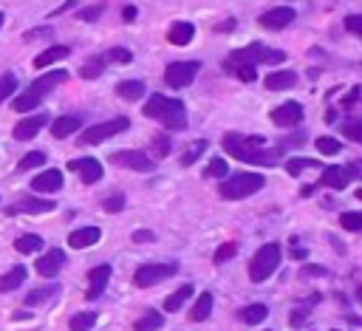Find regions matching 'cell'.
Returning a JSON list of instances; mask_svg holds the SVG:
<instances>
[{
	"mask_svg": "<svg viewBox=\"0 0 362 331\" xmlns=\"http://www.w3.org/2000/svg\"><path fill=\"white\" fill-rule=\"evenodd\" d=\"M221 147L226 150V156L238 158V161H249L257 167H274L283 158L280 147H269L260 136H246V133H223Z\"/></svg>",
	"mask_w": 362,
	"mask_h": 331,
	"instance_id": "obj_1",
	"label": "cell"
},
{
	"mask_svg": "<svg viewBox=\"0 0 362 331\" xmlns=\"http://www.w3.org/2000/svg\"><path fill=\"white\" fill-rule=\"evenodd\" d=\"M141 113L147 119H156L161 122L167 130H184L187 127V110H184V102L181 99H170L164 93H150Z\"/></svg>",
	"mask_w": 362,
	"mask_h": 331,
	"instance_id": "obj_2",
	"label": "cell"
},
{
	"mask_svg": "<svg viewBox=\"0 0 362 331\" xmlns=\"http://www.w3.org/2000/svg\"><path fill=\"white\" fill-rule=\"evenodd\" d=\"M62 82H68V71L65 68H57V71H48L45 76H40V79H34L20 96H14V102H11V108L17 110V113H28V110H34L40 102H42V96L45 93H51L57 85H62Z\"/></svg>",
	"mask_w": 362,
	"mask_h": 331,
	"instance_id": "obj_3",
	"label": "cell"
},
{
	"mask_svg": "<svg viewBox=\"0 0 362 331\" xmlns=\"http://www.w3.org/2000/svg\"><path fill=\"white\" fill-rule=\"evenodd\" d=\"M263 184H266V178L260 173H232L221 181L218 195L223 201H240V198H249L257 190H263Z\"/></svg>",
	"mask_w": 362,
	"mask_h": 331,
	"instance_id": "obj_4",
	"label": "cell"
},
{
	"mask_svg": "<svg viewBox=\"0 0 362 331\" xmlns=\"http://www.w3.org/2000/svg\"><path fill=\"white\" fill-rule=\"evenodd\" d=\"M280 257H283V252L277 243H263L249 260V280L263 283L266 277H272V272L280 266Z\"/></svg>",
	"mask_w": 362,
	"mask_h": 331,
	"instance_id": "obj_5",
	"label": "cell"
},
{
	"mask_svg": "<svg viewBox=\"0 0 362 331\" xmlns=\"http://www.w3.org/2000/svg\"><path fill=\"white\" fill-rule=\"evenodd\" d=\"M130 127V119L127 116H116V119H107V122H99V124H93V127H85L82 133H79V144L82 147H88V144H99V141H105V139H110V136H119V133H124Z\"/></svg>",
	"mask_w": 362,
	"mask_h": 331,
	"instance_id": "obj_6",
	"label": "cell"
},
{
	"mask_svg": "<svg viewBox=\"0 0 362 331\" xmlns=\"http://www.w3.org/2000/svg\"><path fill=\"white\" fill-rule=\"evenodd\" d=\"M198 71H201V62H195V59L170 62V65L164 68V82H167L173 91H181V88H187V85H192V82H195Z\"/></svg>",
	"mask_w": 362,
	"mask_h": 331,
	"instance_id": "obj_7",
	"label": "cell"
},
{
	"mask_svg": "<svg viewBox=\"0 0 362 331\" xmlns=\"http://www.w3.org/2000/svg\"><path fill=\"white\" fill-rule=\"evenodd\" d=\"M175 272H178L175 263H141V266L136 269V274H133V283H136L139 289H150V286H156V283L173 277Z\"/></svg>",
	"mask_w": 362,
	"mask_h": 331,
	"instance_id": "obj_8",
	"label": "cell"
},
{
	"mask_svg": "<svg viewBox=\"0 0 362 331\" xmlns=\"http://www.w3.org/2000/svg\"><path fill=\"white\" fill-rule=\"evenodd\" d=\"M110 164L116 167H127V170H139V173H150L156 167V161L144 153V150H116L107 156Z\"/></svg>",
	"mask_w": 362,
	"mask_h": 331,
	"instance_id": "obj_9",
	"label": "cell"
},
{
	"mask_svg": "<svg viewBox=\"0 0 362 331\" xmlns=\"http://www.w3.org/2000/svg\"><path fill=\"white\" fill-rule=\"evenodd\" d=\"M57 204L51 201V198H40V195H23V198H17L14 204H8L6 207V215H20V212H25V215H42V212H51Z\"/></svg>",
	"mask_w": 362,
	"mask_h": 331,
	"instance_id": "obj_10",
	"label": "cell"
},
{
	"mask_svg": "<svg viewBox=\"0 0 362 331\" xmlns=\"http://www.w3.org/2000/svg\"><path fill=\"white\" fill-rule=\"evenodd\" d=\"M45 124H48V113H34V116L20 119V122L14 124V130H11V136H14L17 141H28V139H34Z\"/></svg>",
	"mask_w": 362,
	"mask_h": 331,
	"instance_id": "obj_11",
	"label": "cell"
},
{
	"mask_svg": "<svg viewBox=\"0 0 362 331\" xmlns=\"http://www.w3.org/2000/svg\"><path fill=\"white\" fill-rule=\"evenodd\" d=\"M68 170L76 173L85 184L102 181V164H99L96 158H90V156H85V158H71V161H68Z\"/></svg>",
	"mask_w": 362,
	"mask_h": 331,
	"instance_id": "obj_12",
	"label": "cell"
},
{
	"mask_svg": "<svg viewBox=\"0 0 362 331\" xmlns=\"http://www.w3.org/2000/svg\"><path fill=\"white\" fill-rule=\"evenodd\" d=\"M110 263H99V266H93L90 272H88V291H85V300H99L102 297V291H105V286H107V280H110Z\"/></svg>",
	"mask_w": 362,
	"mask_h": 331,
	"instance_id": "obj_13",
	"label": "cell"
},
{
	"mask_svg": "<svg viewBox=\"0 0 362 331\" xmlns=\"http://www.w3.org/2000/svg\"><path fill=\"white\" fill-rule=\"evenodd\" d=\"M272 122L277 127H294L303 122V105L300 102H283L272 110Z\"/></svg>",
	"mask_w": 362,
	"mask_h": 331,
	"instance_id": "obj_14",
	"label": "cell"
},
{
	"mask_svg": "<svg viewBox=\"0 0 362 331\" xmlns=\"http://www.w3.org/2000/svg\"><path fill=\"white\" fill-rule=\"evenodd\" d=\"M62 266H65V252H62V249H48V252L40 255L37 263H34V269H37L40 277H54V274H59Z\"/></svg>",
	"mask_w": 362,
	"mask_h": 331,
	"instance_id": "obj_15",
	"label": "cell"
},
{
	"mask_svg": "<svg viewBox=\"0 0 362 331\" xmlns=\"http://www.w3.org/2000/svg\"><path fill=\"white\" fill-rule=\"evenodd\" d=\"M294 20V8H288V6H277V8H269L266 14H260V25L263 28H272V31H280V28H286L288 23Z\"/></svg>",
	"mask_w": 362,
	"mask_h": 331,
	"instance_id": "obj_16",
	"label": "cell"
},
{
	"mask_svg": "<svg viewBox=\"0 0 362 331\" xmlns=\"http://www.w3.org/2000/svg\"><path fill=\"white\" fill-rule=\"evenodd\" d=\"M31 190H37V192H57V190H62V170L48 167L45 173H37L31 178Z\"/></svg>",
	"mask_w": 362,
	"mask_h": 331,
	"instance_id": "obj_17",
	"label": "cell"
},
{
	"mask_svg": "<svg viewBox=\"0 0 362 331\" xmlns=\"http://www.w3.org/2000/svg\"><path fill=\"white\" fill-rule=\"evenodd\" d=\"M192 37H195V25L189 20H175L167 28V42L170 45H189Z\"/></svg>",
	"mask_w": 362,
	"mask_h": 331,
	"instance_id": "obj_18",
	"label": "cell"
},
{
	"mask_svg": "<svg viewBox=\"0 0 362 331\" xmlns=\"http://www.w3.org/2000/svg\"><path fill=\"white\" fill-rule=\"evenodd\" d=\"M99 238H102V229L99 226H82V229H74L68 235V246L71 249H85V246L99 243Z\"/></svg>",
	"mask_w": 362,
	"mask_h": 331,
	"instance_id": "obj_19",
	"label": "cell"
},
{
	"mask_svg": "<svg viewBox=\"0 0 362 331\" xmlns=\"http://www.w3.org/2000/svg\"><path fill=\"white\" fill-rule=\"evenodd\" d=\"M348 181H351V175H348V170L345 167H325L322 170V175H320V181H317V187H331V190H342V187H348Z\"/></svg>",
	"mask_w": 362,
	"mask_h": 331,
	"instance_id": "obj_20",
	"label": "cell"
},
{
	"mask_svg": "<svg viewBox=\"0 0 362 331\" xmlns=\"http://www.w3.org/2000/svg\"><path fill=\"white\" fill-rule=\"evenodd\" d=\"M68 54H71L68 45H51V48H45V51L37 54L34 68H48V65H54V62H59V59H68Z\"/></svg>",
	"mask_w": 362,
	"mask_h": 331,
	"instance_id": "obj_21",
	"label": "cell"
},
{
	"mask_svg": "<svg viewBox=\"0 0 362 331\" xmlns=\"http://www.w3.org/2000/svg\"><path fill=\"white\" fill-rule=\"evenodd\" d=\"M223 71L232 74V76H238L240 82H255V76H257L255 65H249V62H238V59H232V57L223 59Z\"/></svg>",
	"mask_w": 362,
	"mask_h": 331,
	"instance_id": "obj_22",
	"label": "cell"
},
{
	"mask_svg": "<svg viewBox=\"0 0 362 331\" xmlns=\"http://www.w3.org/2000/svg\"><path fill=\"white\" fill-rule=\"evenodd\" d=\"M263 85H266L269 91H288V88L297 85V74H294V71H274V74H269V76L263 79Z\"/></svg>",
	"mask_w": 362,
	"mask_h": 331,
	"instance_id": "obj_23",
	"label": "cell"
},
{
	"mask_svg": "<svg viewBox=\"0 0 362 331\" xmlns=\"http://www.w3.org/2000/svg\"><path fill=\"white\" fill-rule=\"evenodd\" d=\"M79 127H82V122H79L76 116H59V119L51 122V136H54V139H68V136H74Z\"/></svg>",
	"mask_w": 362,
	"mask_h": 331,
	"instance_id": "obj_24",
	"label": "cell"
},
{
	"mask_svg": "<svg viewBox=\"0 0 362 331\" xmlns=\"http://www.w3.org/2000/svg\"><path fill=\"white\" fill-rule=\"evenodd\" d=\"M59 294V286L57 283H48V286H40V289H31L25 294V306L34 308V306H42V303H51L54 297Z\"/></svg>",
	"mask_w": 362,
	"mask_h": 331,
	"instance_id": "obj_25",
	"label": "cell"
},
{
	"mask_svg": "<svg viewBox=\"0 0 362 331\" xmlns=\"http://www.w3.org/2000/svg\"><path fill=\"white\" fill-rule=\"evenodd\" d=\"M144 82L141 79H124V82H119L116 85V96H122V99H127V102H136V99H141L144 96Z\"/></svg>",
	"mask_w": 362,
	"mask_h": 331,
	"instance_id": "obj_26",
	"label": "cell"
},
{
	"mask_svg": "<svg viewBox=\"0 0 362 331\" xmlns=\"http://www.w3.org/2000/svg\"><path fill=\"white\" fill-rule=\"evenodd\" d=\"M164 325V314L156 311V308H147L136 323H133V331H158Z\"/></svg>",
	"mask_w": 362,
	"mask_h": 331,
	"instance_id": "obj_27",
	"label": "cell"
},
{
	"mask_svg": "<svg viewBox=\"0 0 362 331\" xmlns=\"http://www.w3.org/2000/svg\"><path fill=\"white\" fill-rule=\"evenodd\" d=\"M266 317H269V308H266L263 303H252V306H243V308L238 311V320H240V323H246V325L263 323Z\"/></svg>",
	"mask_w": 362,
	"mask_h": 331,
	"instance_id": "obj_28",
	"label": "cell"
},
{
	"mask_svg": "<svg viewBox=\"0 0 362 331\" xmlns=\"http://www.w3.org/2000/svg\"><path fill=\"white\" fill-rule=\"evenodd\" d=\"M25 266H14V269H8L3 277H0V294H6V291H14V289H20L23 286V280H25Z\"/></svg>",
	"mask_w": 362,
	"mask_h": 331,
	"instance_id": "obj_29",
	"label": "cell"
},
{
	"mask_svg": "<svg viewBox=\"0 0 362 331\" xmlns=\"http://www.w3.org/2000/svg\"><path fill=\"white\" fill-rule=\"evenodd\" d=\"M209 147V141L206 139H195L192 144H187V150L181 153V167H192L201 156H204V150Z\"/></svg>",
	"mask_w": 362,
	"mask_h": 331,
	"instance_id": "obj_30",
	"label": "cell"
},
{
	"mask_svg": "<svg viewBox=\"0 0 362 331\" xmlns=\"http://www.w3.org/2000/svg\"><path fill=\"white\" fill-rule=\"evenodd\" d=\"M14 249H17L20 255H34V252L42 249V238L34 235V232H25V235H20V238L14 240Z\"/></svg>",
	"mask_w": 362,
	"mask_h": 331,
	"instance_id": "obj_31",
	"label": "cell"
},
{
	"mask_svg": "<svg viewBox=\"0 0 362 331\" xmlns=\"http://www.w3.org/2000/svg\"><path fill=\"white\" fill-rule=\"evenodd\" d=\"M105 65H107V59L96 54V57H90V59L79 68V76H82V79H99V76L105 74Z\"/></svg>",
	"mask_w": 362,
	"mask_h": 331,
	"instance_id": "obj_32",
	"label": "cell"
},
{
	"mask_svg": "<svg viewBox=\"0 0 362 331\" xmlns=\"http://www.w3.org/2000/svg\"><path fill=\"white\" fill-rule=\"evenodd\" d=\"M189 297H192V286H189V283H184L181 289H175V291L164 300V311H178Z\"/></svg>",
	"mask_w": 362,
	"mask_h": 331,
	"instance_id": "obj_33",
	"label": "cell"
},
{
	"mask_svg": "<svg viewBox=\"0 0 362 331\" xmlns=\"http://www.w3.org/2000/svg\"><path fill=\"white\" fill-rule=\"evenodd\" d=\"M209 314H212V294L204 291V294L195 300V306H192V311H189V320H192V323H201V320H206Z\"/></svg>",
	"mask_w": 362,
	"mask_h": 331,
	"instance_id": "obj_34",
	"label": "cell"
},
{
	"mask_svg": "<svg viewBox=\"0 0 362 331\" xmlns=\"http://www.w3.org/2000/svg\"><path fill=\"white\" fill-rule=\"evenodd\" d=\"M96 320H99L96 311H79V314H74V317L68 320V328H71V331H90V328L96 325Z\"/></svg>",
	"mask_w": 362,
	"mask_h": 331,
	"instance_id": "obj_35",
	"label": "cell"
},
{
	"mask_svg": "<svg viewBox=\"0 0 362 331\" xmlns=\"http://www.w3.org/2000/svg\"><path fill=\"white\" fill-rule=\"evenodd\" d=\"M226 173H229V164L221 156H212L209 164L204 167V178H226Z\"/></svg>",
	"mask_w": 362,
	"mask_h": 331,
	"instance_id": "obj_36",
	"label": "cell"
},
{
	"mask_svg": "<svg viewBox=\"0 0 362 331\" xmlns=\"http://www.w3.org/2000/svg\"><path fill=\"white\" fill-rule=\"evenodd\" d=\"M40 164H45V150H31V153H25V156L20 158V164H17V173L34 170V167H40Z\"/></svg>",
	"mask_w": 362,
	"mask_h": 331,
	"instance_id": "obj_37",
	"label": "cell"
},
{
	"mask_svg": "<svg viewBox=\"0 0 362 331\" xmlns=\"http://www.w3.org/2000/svg\"><path fill=\"white\" fill-rule=\"evenodd\" d=\"M308 167H320V161H317V158H300V156L286 161V173H288V175H300V173L308 170Z\"/></svg>",
	"mask_w": 362,
	"mask_h": 331,
	"instance_id": "obj_38",
	"label": "cell"
},
{
	"mask_svg": "<svg viewBox=\"0 0 362 331\" xmlns=\"http://www.w3.org/2000/svg\"><path fill=\"white\" fill-rule=\"evenodd\" d=\"M314 303H320V294H314V297H308V303H305V306H300V308H294V311L288 314V325H294V328H300V325L305 323V317H308V306H314Z\"/></svg>",
	"mask_w": 362,
	"mask_h": 331,
	"instance_id": "obj_39",
	"label": "cell"
},
{
	"mask_svg": "<svg viewBox=\"0 0 362 331\" xmlns=\"http://www.w3.org/2000/svg\"><path fill=\"white\" fill-rule=\"evenodd\" d=\"M105 59H107V62H116V65H130V62H133V51L116 45V48H110V51L105 54Z\"/></svg>",
	"mask_w": 362,
	"mask_h": 331,
	"instance_id": "obj_40",
	"label": "cell"
},
{
	"mask_svg": "<svg viewBox=\"0 0 362 331\" xmlns=\"http://www.w3.org/2000/svg\"><path fill=\"white\" fill-rule=\"evenodd\" d=\"M317 150H320L322 156H337V153L342 150V144H339V139H334V136H317Z\"/></svg>",
	"mask_w": 362,
	"mask_h": 331,
	"instance_id": "obj_41",
	"label": "cell"
},
{
	"mask_svg": "<svg viewBox=\"0 0 362 331\" xmlns=\"http://www.w3.org/2000/svg\"><path fill=\"white\" fill-rule=\"evenodd\" d=\"M339 226L348 232H359L362 229V212H342L339 215Z\"/></svg>",
	"mask_w": 362,
	"mask_h": 331,
	"instance_id": "obj_42",
	"label": "cell"
},
{
	"mask_svg": "<svg viewBox=\"0 0 362 331\" xmlns=\"http://www.w3.org/2000/svg\"><path fill=\"white\" fill-rule=\"evenodd\" d=\"M235 255H238V243H235V240H229V243H221V246L215 249V257H212V260L221 266V263H226V260H229V257H235Z\"/></svg>",
	"mask_w": 362,
	"mask_h": 331,
	"instance_id": "obj_43",
	"label": "cell"
},
{
	"mask_svg": "<svg viewBox=\"0 0 362 331\" xmlns=\"http://www.w3.org/2000/svg\"><path fill=\"white\" fill-rule=\"evenodd\" d=\"M14 91H17V76L8 71V74H3V76H0V102H6Z\"/></svg>",
	"mask_w": 362,
	"mask_h": 331,
	"instance_id": "obj_44",
	"label": "cell"
},
{
	"mask_svg": "<svg viewBox=\"0 0 362 331\" xmlns=\"http://www.w3.org/2000/svg\"><path fill=\"white\" fill-rule=\"evenodd\" d=\"M150 147H153V156H156V158H167V153H170V139H167L164 133H161V136H153Z\"/></svg>",
	"mask_w": 362,
	"mask_h": 331,
	"instance_id": "obj_45",
	"label": "cell"
},
{
	"mask_svg": "<svg viewBox=\"0 0 362 331\" xmlns=\"http://www.w3.org/2000/svg\"><path fill=\"white\" fill-rule=\"evenodd\" d=\"M102 209H105V212H122V209H124V195H122V192H110V195L102 201Z\"/></svg>",
	"mask_w": 362,
	"mask_h": 331,
	"instance_id": "obj_46",
	"label": "cell"
},
{
	"mask_svg": "<svg viewBox=\"0 0 362 331\" xmlns=\"http://www.w3.org/2000/svg\"><path fill=\"white\" fill-rule=\"evenodd\" d=\"M351 141H362V122L359 119H351V122H345L342 127H339Z\"/></svg>",
	"mask_w": 362,
	"mask_h": 331,
	"instance_id": "obj_47",
	"label": "cell"
},
{
	"mask_svg": "<svg viewBox=\"0 0 362 331\" xmlns=\"http://www.w3.org/2000/svg\"><path fill=\"white\" fill-rule=\"evenodd\" d=\"M359 93H362V88L359 85H354L342 99H339V105L345 108V110H351V108H356V102H359Z\"/></svg>",
	"mask_w": 362,
	"mask_h": 331,
	"instance_id": "obj_48",
	"label": "cell"
},
{
	"mask_svg": "<svg viewBox=\"0 0 362 331\" xmlns=\"http://www.w3.org/2000/svg\"><path fill=\"white\" fill-rule=\"evenodd\" d=\"M102 11H105V6L99 3V6H90V8H82L76 17H79L82 23H93V20H99V14H102Z\"/></svg>",
	"mask_w": 362,
	"mask_h": 331,
	"instance_id": "obj_49",
	"label": "cell"
},
{
	"mask_svg": "<svg viewBox=\"0 0 362 331\" xmlns=\"http://www.w3.org/2000/svg\"><path fill=\"white\" fill-rule=\"evenodd\" d=\"M342 25H345L351 34H362V17H359V14H348V17L342 20Z\"/></svg>",
	"mask_w": 362,
	"mask_h": 331,
	"instance_id": "obj_50",
	"label": "cell"
},
{
	"mask_svg": "<svg viewBox=\"0 0 362 331\" xmlns=\"http://www.w3.org/2000/svg\"><path fill=\"white\" fill-rule=\"evenodd\" d=\"M51 34H54V28H51V25H40V28L25 31V34H23V40H25V42H31V40H37V37H51Z\"/></svg>",
	"mask_w": 362,
	"mask_h": 331,
	"instance_id": "obj_51",
	"label": "cell"
},
{
	"mask_svg": "<svg viewBox=\"0 0 362 331\" xmlns=\"http://www.w3.org/2000/svg\"><path fill=\"white\" fill-rule=\"evenodd\" d=\"M300 274H303V277H325V274H328V269H325V266H314V263H305V266L300 269Z\"/></svg>",
	"mask_w": 362,
	"mask_h": 331,
	"instance_id": "obj_52",
	"label": "cell"
},
{
	"mask_svg": "<svg viewBox=\"0 0 362 331\" xmlns=\"http://www.w3.org/2000/svg\"><path fill=\"white\" fill-rule=\"evenodd\" d=\"M130 238H133V243H153L156 240V235L150 229H136Z\"/></svg>",
	"mask_w": 362,
	"mask_h": 331,
	"instance_id": "obj_53",
	"label": "cell"
},
{
	"mask_svg": "<svg viewBox=\"0 0 362 331\" xmlns=\"http://www.w3.org/2000/svg\"><path fill=\"white\" fill-rule=\"evenodd\" d=\"M136 14H139V8H136V6H124V8H122V20H124V23H133V20H136Z\"/></svg>",
	"mask_w": 362,
	"mask_h": 331,
	"instance_id": "obj_54",
	"label": "cell"
},
{
	"mask_svg": "<svg viewBox=\"0 0 362 331\" xmlns=\"http://www.w3.org/2000/svg\"><path fill=\"white\" fill-rule=\"evenodd\" d=\"M212 28H215L218 34H223V31H232V28H235V20H221V23H215Z\"/></svg>",
	"mask_w": 362,
	"mask_h": 331,
	"instance_id": "obj_55",
	"label": "cell"
},
{
	"mask_svg": "<svg viewBox=\"0 0 362 331\" xmlns=\"http://www.w3.org/2000/svg\"><path fill=\"white\" fill-rule=\"evenodd\" d=\"M76 6V0H68V3H62V6H57L54 11H51V17H59V14H65L68 8H74Z\"/></svg>",
	"mask_w": 362,
	"mask_h": 331,
	"instance_id": "obj_56",
	"label": "cell"
},
{
	"mask_svg": "<svg viewBox=\"0 0 362 331\" xmlns=\"http://www.w3.org/2000/svg\"><path fill=\"white\" fill-rule=\"evenodd\" d=\"M291 257H297V260H303V257H305V249H291Z\"/></svg>",
	"mask_w": 362,
	"mask_h": 331,
	"instance_id": "obj_57",
	"label": "cell"
},
{
	"mask_svg": "<svg viewBox=\"0 0 362 331\" xmlns=\"http://www.w3.org/2000/svg\"><path fill=\"white\" fill-rule=\"evenodd\" d=\"M3 23H6V14H3V11H0V28H3Z\"/></svg>",
	"mask_w": 362,
	"mask_h": 331,
	"instance_id": "obj_58",
	"label": "cell"
},
{
	"mask_svg": "<svg viewBox=\"0 0 362 331\" xmlns=\"http://www.w3.org/2000/svg\"><path fill=\"white\" fill-rule=\"evenodd\" d=\"M331 331H339V328H331Z\"/></svg>",
	"mask_w": 362,
	"mask_h": 331,
	"instance_id": "obj_59",
	"label": "cell"
}]
</instances>
